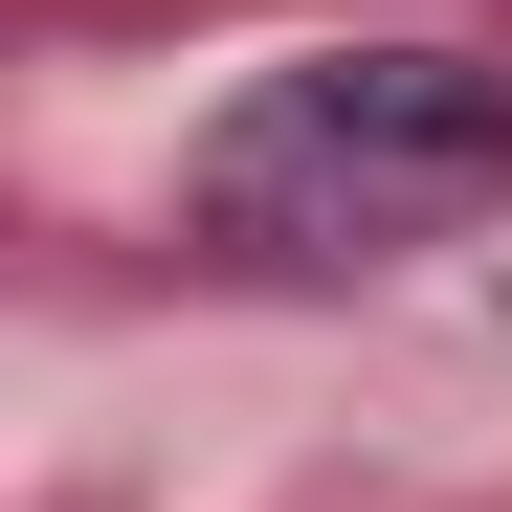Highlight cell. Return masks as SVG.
I'll return each mask as SVG.
<instances>
[{
    "mask_svg": "<svg viewBox=\"0 0 512 512\" xmlns=\"http://www.w3.org/2000/svg\"><path fill=\"white\" fill-rule=\"evenodd\" d=\"M490 201H512V67L490 45H312V67H245L179 134V223L245 245V268H401Z\"/></svg>",
    "mask_w": 512,
    "mask_h": 512,
    "instance_id": "1",
    "label": "cell"
}]
</instances>
